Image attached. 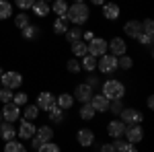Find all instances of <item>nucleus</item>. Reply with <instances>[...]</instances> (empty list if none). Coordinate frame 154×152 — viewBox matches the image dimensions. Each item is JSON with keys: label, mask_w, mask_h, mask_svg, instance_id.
<instances>
[{"label": "nucleus", "mask_w": 154, "mask_h": 152, "mask_svg": "<svg viewBox=\"0 0 154 152\" xmlns=\"http://www.w3.org/2000/svg\"><path fill=\"white\" fill-rule=\"evenodd\" d=\"M146 107H148V109H154V97H152V95H148V99H146Z\"/></svg>", "instance_id": "nucleus-48"}, {"label": "nucleus", "mask_w": 154, "mask_h": 152, "mask_svg": "<svg viewBox=\"0 0 154 152\" xmlns=\"http://www.w3.org/2000/svg\"><path fill=\"white\" fill-rule=\"evenodd\" d=\"M121 152H138V148H136V144H128Z\"/></svg>", "instance_id": "nucleus-49"}, {"label": "nucleus", "mask_w": 154, "mask_h": 152, "mask_svg": "<svg viewBox=\"0 0 154 152\" xmlns=\"http://www.w3.org/2000/svg\"><path fill=\"white\" fill-rule=\"evenodd\" d=\"M0 111H2V119L8 121V123H14V121L21 117V107L14 105V103H6Z\"/></svg>", "instance_id": "nucleus-13"}, {"label": "nucleus", "mask_w": 154, "mask_h": 152, "mask_svg": "<svg viewBox=\"0 0 154 152\" xmlns=\"http://www.w3.org/2000/svg\"><path fill=\"white\" fill-rule=\"evenodd\" d=\"M107 47H109V54L111 56H123V54H128V43H125V39L123 37H113L111 41H107Z\"/></svg>", "instance_id": "nucleus-8"}, {"label": "nucleus", "mask_w": 154, "mask_h": 152, "mask_svg": "<svg viewBox=\"0 0 154 152\" xmlns=\"http://www.w3.org/2000/svg\"><path fill=\"white\" fill-rule=\"evenodd\" d=\"M74 2H86V0H74Z\"/></svg>", "instance_id": "nucleus-51"}, {"label": "nucleus", "mask_w": 154, "mask_h": 152, "mask_svg": "<svg viewBox=\"0 0 154 152\" xmlns=\"http://www.w3.org/2000/svg\"><path fill=\"white\" fill-rule=\"evenodd\" d=\"M27 25H31V19H29V14H27V12H19V14H14V27L25 29Z\"/></svg>", "instance_id": "nucleus-31"}, {"label": "nucleus", "mask_w": 154, "mask_h": 152, "mask_svg": "<svg viewBox=\"0 0 154 152\" xmlns=\"http://www.w3.org/2000/svg\"><path fill=\"white\" fill-rule=\"evenodd\" d=\"M86 49H88V54L91 56H95V58H101V56H105L107 54V39H103V37H93L88 43H86Z\"/></svg>", "instance_id": "nucleus-6"}, {"label": "nucleus", "mask_w": 154, "mask_h": 152, "mask_svg": "<svg viewBox=\"0 0 154 152\" xmlns=\"http://www.w3.org/2000/svg\"><path fill=\"white\" fill-rule=\"evenodd\" d=\"M37 117H39V107L37 105H29L25 107V119H29V121H35Z\"/></svg>", "instance_id": "nucleus-34"}, {"label": "nucleus", "mask_w": 154, "mask_h": 152, "mask_svg": "<svg viewBox=\"0 0 154 152\" xmlns=\"http://www.w3.org/2000/svg\"><path fill=\"white\" fill-rule=\"evenodd\" d=\"M125 128H128V126H125L121 119H111V121L107 123V134H109L111 138H123Z\"/></svg>", "instance_id": "nucleus-15"}, {"label": "nucleus", "mask_w": 154, "mask_h": 152, "mask_svg": "<svg viewBox=\"0 0 154 152\" xmlns=\"http://www.w3.org/2000/svg\"><path fill=\"white\" fill-rule=\"evenodd\" d=\"M21 35H23V39H27V41H35V39H39V35H41V27H39V25H27L25 29H21Z\"/></svg>", "instance_id": "nucleus-19"}, {"label": "nucleus", "mask_w": 154, "mask_h": 152, "mask_svg": "<svg viewBox=\"0 0 154 152\" xmlns=\"http://www.w3.org/2000/svg\"><path fill=\"white\" fill-rule=\"evenodd\" d=\"M142 33L144 35H154V23H152V19H144V23H142Z\"/></svg>", "instance_id": "nucleus-40"}, {"label": "nucleus", "mask_w": 154, "mask_h": 152, "mask_svg": "<svg viewBox=\"0 0 154 152\" xmlns=\"http://www.w3.org/2000/svg\"><path fill=\"white\" fill-rule=\"evenodd\" d=\"M80 68L86 70L88 74H93V72L97 70V58H95V56H91V54L82 56V58H80Z\"/></svg>", "instance_id": "nucleus-24"}, {"label": "nucleus", "mask_w": 154, "mask_h": 152, "mask_svg": "<svg viewBox=\"0 0 154 152\" xmlns=\"http://www.w3.org/2000/svg\"><path fill=\"white\" fill-rule=\"evenodd\" d=\"M88 17H91V8H88L86 2H72V4H68L66 19H68V23H70V25L82 27V25H86Z\"/></svg>", "instance_id": "nucleus-1"}, {"label": "nucleus", "mask_w": 154, "mask_h": 152, "mask_svg": "<svg viewBox=\"0 0 154 152\" xmlns=\"http://www.w3.org/2000/svg\"><path fill=\"white\" fill-rule=\"evenodd\" d=\"M97 140V136H95V132L93 129H88V128H80L78 132H76V142L82 146V148H88V146H93Z\"/></svg>", "instance_id": "nucleus-9"}, {"label": "nucleus", "mask_w": 154, "mask_h": 152, "mask_svg": "<svg viewBox=\"0 0 154 152\" xmlns=\"http://www.w3.org/2000/svg\"><path fill=\"white\" fill-rule=\"evenodd\" d=\"M0 84L4 88H11V91H17L23 86V74L17 70H8V72H2L0 76Z\"/></svg>", "instance_id": "nucleus-4"}, {"label": "nucleus", "mask_w": 154, "mask_h": 152, "mask_svg": "<svg viewBox=\"0 0 154 152\" xmlns=\"http://www.w3.org/2000/svg\"><path fill=\"white\" fill-rule=\"evenodd\" d=\"M70 49H72V56H74V58H82V56L88 54V49H86V41H82V39L70 43Z\"/></svg>", "instance_id": "nucleus-27"}, {"label": "nucleus", "mask_w": 154, "mask_h": 152, "mask_svg": "<svg viewBox=\"0 0 154 152\" xmlns=\"http://www.w3.org/2000/svg\"><path fill=\"white\" fill-rule=\"evenodd\" d=\"M31 11H33V14L35 17H39V19H45L49 12H51V6H49L48 2H41V0H35V4L31 6Z\"/></svg>", "instance_id": "nucleus-21"}, {"label": "nucleus", "mask_w": 154, "mask_h": 152, "mask_svg": "<svg viewBox=\"0 0 154 152\" xmlns=\"http://www.w3.org/2000/svg\"><path fill=\"white\" fill-rule=\"evenodd\" d=\"M41 144H43V142L39 140V138H37V136H33V138H31V148H33V150L37 152V148H39V146H41Z\"/></svg>", "instance_id": "nucleus-46"}, {"label": "nucleus", "mask_w": 154, "mask_h": 152, "mask_svg": "<svg viewBox=\"0 0 154 152\" xmlns=\"http://www.w3.org/2000/svg\"><path fill=\"white\" fill-rule=\"evenodd\" d=\"M66 70L70 72V74H78V72L82 70V68H80V62H78L76 58L68 60V62H66Z\"/></svg>", "instance_id": "nucleus-38"}, {"label": "nucleus", "mask_w": 154, "mask_h": 152, "mask_svg": "<svg viewBox=\"0 0 154 152\" xmlns=\"http://www.w3.org/2000/svg\"><path fill=\"white\" fill-rule=\"evenodd\" d=\"M0 88H2V84H0Z\"/></svg>", "instance_id": "nucleus-55"}, {"label": "nucleus", "mask_w": 154, "mask_h": 152, "mask_svg": "<svg viewBox=\"0 0 154 152\" xmlns=\"http://www.w3.org/2000/svg\"><path fill=\"white\" fill-rule=\"evenodd\" d=\"M130 144H140L144 140V128L140 123H136V126H128L125 128V134H123Z\"/></svg>", "instance_id": "nucleus-12"}, {"label": "nucleus", "mask_w": 154, "mask_h": 152, "mask_svg": "<svg viewBox=\"0 0 154 152\" xmlns=\"http://www.w3.org/2000/svg\"><path fill=\"white\" fill-rule=\"evenodd\" d=\"M97 115V111L93 109V105L91 103H82V107L78 109V117L82 119V121H93Z\"/></svg>", "instance_id": "nucleus-23"}, {"label": "nucleus", "mask_w": 154, "mask_h": 152, "mask_svg": "<svg viewBox=\"0 0 154 152\" xmlns=\"http://www.w3.org/2000/svg\"><path fill=\"white\" fill-rule=\"evenodd\" d=\"M12 103L19 107H25L27 103H29V95L27 93H14L12 95Z\"/></svg>", "instance_id": "nucleus-37"}, {"label": "nucleus", "mask_w": 154, "mask_h": 152, "mask_svg": "<svg viewBox=\"0 0 154 152\" xmlns=\"http://www.w3.org/2000/svg\"><path fill=\"white\" fill-rule=\"evenodd\" d=\"M11 14H12V4L8 0H0V21L11 19Z\"/></svg>", "instance_id": "nucleus-29"}, {"label": "nucleus", "mask_w": 154, "mask_h": 152, "mask_svg": "<svg viewBox=\"0 0 154 152\" xmlns=\"http://www.w3.org/2000/svg\"><path fill=\"white\" fill-rule=\"evenodd\" d=\"M35 105L39 107V111L43 109V111L48 113L49 109H54V107H56V97L49 93V91H43V93L37 95V103H35Z\"/></svg>", "instance_id": "nucleus-10"}, {"label": "nucleus", "mask_w": 154, "mask_h": 152, "mask_svg": "<svg viewBox=\"0 0 154 152\" xmlns=\"http://www.w3.org/2000/svg\"><path fill=\"white\" fill-rule=\"evenodd\" d=\"M97 70L101 72V74H115L119 70L117 68V58L115 56H111V54H105V56H101V58H97Z\"/></svg>", "instance_id": "nucleus-3"}, {"label": "nucleus", "mask_w": 154, "mask_h": 152, "mask_svg": "<svg viewBox=\"0 0 154 152\" xmlns=\"http://www.w3.org/2000/svg\"><path fill=\"white\" fill-rule=\"evenodd\" d=\"M51 12H56V17H66V12H68V2H66V0H54Z\"/></svg>", "instance_id": "nucleus-28"}, {"label": "nucleus", "mask_w": 154, "mask_h": 152, "mask_svg": "<svg viewBox=\"0 0 154 152\" xmlns=\"http://www.w3.org/2000/svg\"><path fill=\"white\" fill-rule=\"evenodd\" d=\"M131 66H134V58L131 56L123 54V56L117 58V68H121V70H131Z\"/></svg>", "instance_id": "nucleus-30"}, {"label": "nucleus", "mask_w": 154, "mask_h": 152, "mask_svg": "<svg viewBox=\"0 0 154 152\" xmlns=\"http://www.w3.org/2000/svg\"><path fill=\"white\" fill-rule=\"evenodd\" d=\"M37 132V126L33 123V121H29V119H23L21 121V126H19V129H17V136L21 138V140H31L33 136H35Z\"/></svg>", "instance_id": "nucleus-11"}, {"label": "nucleus", "mask_w": 154, "mask_h": 152, "mask_svg": "<svg viewBox=\"0 0 154 152\" xmlns=\"http://www.w3.org/2000/svg\"><path fill=\"white\" fill-rule=\"evenodd\" d=\"M101 88H103L101 95H105L109 101H115V99H123V97H125V84L121 80H115V78L105 80Z\"/></svg>", "instance_id": "nucleus-2"}, {"label": "nucleus", "mask_w": 154, "mask_h": 152, "mask_svg": "<svg viewBox=\"0 0 154 152\" xmlns=\"http://www.w3.org/2000/svg\"><path fill=\"white\" fill-rule=\"evenodd\" d=\"M37 152H62V148H60L56 142H43V144L37 148Z\"/></svg>", "instance_id": "nucleus-36"}, {"label": "nucleus", "mask_w": 154, "mask_h": 152, "mask_svg": "<svg viewBox=\"0 0 154 152\" xmlns=\"http://www.w3.org/2000/svg\"><path fill=\"white\" fill-rule=\"evenodd\" d=\"M14 136H17L14 126L8 123V121H0V138L4 142H8V140H14Z\"/></svg>", "instance_id": "nucleus-20"}, {"label": "nucleus", "mask_w": 154, "mask_h": 152, "mask_svg": "<svg viewBox=\"0 0 154 152\" xmlns=\"http://www.w3.org/2000/svg\"><path fill=\"white\" fill-rule=\"evenodd\" d=\"M123 99H115V101H109V113H113V115H119L121 113V109H123Z\"/></svg>", "instance_id": "nucleus-35"}, {"label": "nucleus", "mask_w": 154, "mask_h": 152, "mask_svg": "<svg viewBox=\"0 0 154 152\" xmlns=\"http://www.w3.org/2000/svg\"><path fill=\"white\" fill-rule=\"evenodd\" d=\"M93 37H95V33H93V31H82V41H86V43H88Z\"/></svg>", "instance_id": "nucleus-47"}, {"label": "nucleus", "mask_w": 154, "mask_h": 152, "mask_svg": "<svg viewBox=\"0 0 154 152\" xmlns=\"http://www.w3.org/2000/svg\"><path fill=\"white\" fill-rule=\"evenodd\" d=\"M48 115H49V121H51V123H62V121H64V111H62L60 107H54V109H49Z\"/></svg>", "instance_id": "nucleus-33"}, {"label": "nucleus", "mask_w": 154, "mask_h": 152, "mask_svg": "<svg viewBox=\"0 0 154 152\" xmlns=\"http://www.w3.org/2000/svg\"><path fill=\"white\" fill-rule=\"evenodd\" d=\"M4 152H27V148H25L21 142H17V140H8L6 144H4Z\"/></svg>", "instance_id": "nucleus-32"}, {"label": "nucleus", "mask_w": 154, "mask_h": 152, "mask_svg": "<svg viewBox=\"0 0 154 152\" xmlns=\"http://www.w3.org/2000/svg\"><path fill=\"white\" fill-rule=\"evenodd\" d=\"M41 2H49V0H41Z\"/></svg>", "instance_id": "nucleus-54"}, {"label": "nucleus", "mask_w": 154, "mask_h": 152, "mask_svg": "<svg viewBox=\"0 0 154 152\" xmlns=\"http://www.w3.org/2000/svg\"><path fill=\"white\" fill-rule=\"evenodd\" d=\"M68 29H70L68 19H66V17H56V21H54V25H51V31H54L56 35H64Z\"/></svg>", "instance_id": "nucleus-22"}, {"label": "nucleus", "mask_w": 154, "mask_h": 152, "mask_svg": "<svg viewBox=\"0 0 154 152\" xmlns=\"http://www.w3.org/2000/svg\"><path fill=\"white\" fill-rule=\"evenodd\" d=\"M119 4L115 2H105L103 4V17H105L107 21H117L119 19Z\"/></svg>", "instance_id": "nucleus-17"}, {"label": "nucleus", "mask_w": 154, "mask_h": 152, "mask_svg": "<svg viewBox=\"0 0 154 152\" xmlns=\"http://www.w3.org/2000/svg\"><path fill=\"white\" fill-rule=\"evenodd\" d=\"M14 4H17L21 11H31V6L35 4V0H14Z\"/></svg>", "instance_id": "nucleus-41"}, {"label": "nucleus", "mask_w": 154, "mask_h": 152, "mask_svg": "<svg viewBox=\"0 0 154 152\" xmlns=\"http://www.w3.org/2000/svg\"><path fill=\"white\" fill-rule=\"evenodd\" d=\"M91 105L95 109L97 113H105L107 109H109V99H107L105 95H93V99H91Z\"/></svg>", "instance_id": "nucleus-16"}, {"label": "nucleus", "mask_w": 154, "mask_h": 152, "mask_svg": "<svg viewBox=\"0 0 154 152\" xmlns=\"http://www.w3.org/2000/svg\"><path fill=\"white\" fill-rule=\"evenodd\" d=\"M138 43H142L144 47L152 49V37H150V35H144V33H140V35H138Z\"/></svg>", "instance_id": "nucleus-43"}, {"label": "nucleus", "mask_w": 154, "mask_h": 152, "mask_svg": "<svg viewBox=\"0 0 154 152\" xmlns=\"http://www.w3.org/2000/svg\"><path fill=\"white\" fill-rule=\"evenodd\" d=\"M119 119H121L125 126H136V123H142L144 121V115L136 107H123L121 113H119Z\"/></svg>", "instance_id": "nucleus-5"}, {"label": "nucleus", "mask_w": 154, "mask_h": 152, "mask_svg": "<svg viewBox=\"0 0 154 152\" xmlns=\"http://www.w3.org/2000/svg\"><path fill=\"white\" fill-rule=\"evenodd\" d=\"M35 136L41 142H51L56 134H54V129L49 128V126H39V128H37V132H35Z\"/></svg>", "instance_id": "nucleus-26"}, {"label": "nucleus", "mask_w": 154, "mask_h": 152, "mask_svg": "<svg viewBox=\"0 0 154 152\" xmlns=\"http://www.w3.org/2000/svg\"><path fill=\"white\" fill-rule=\"evenodd\" d=\"M82 27H76V25H72L70 29H68V31H66V33H64V35H66V41H68V43H74V41H80V39H82Z\"/></svg>", "instance_id": "nucleus-25"}, {"label": "nucleus", "mask_w": 154, "mask_h": 152, "mask_svg": "<svg viewBox=\"0 0 154 152\" xmlns=\"http://www.w3.org/2000/svg\"><path fill=\"white\" fill-rule=\"evenodd\" d=\"M86 84H88L91 88H95V86H99V84H101V80H99V76L91 74V76H86Z\"/></svg>", "instance_id": "nucleus-44"}, {"label": "nucleus", "mask_w": 154, "mask_h": 152, "mask_svg": "<svg viewBox=\"0 0 154 152\" xmlns=\"http://www.w3.org/2000/svg\"><path fill=\"white\" fill-rule=\"evenodd\" d=\"M111 144H113L115 152H121L123 148H125V146H128V144H130V142H125L123 138H113V142H111Z\"/></svg>", "instance_id": "nucleus-42"}, {"label": "nucleus", "mask_w": 154, "mask_h": 152, "mask_svg": "<svg viewBox=\"0 0 154 152\" xmlns=\"http://www.w3.org/2000/svg\"><path fill=\"white\" fill-rule=\"evenodd\" d=\"M99 152H115V148H113V144H111V142H105V144H101V146H99Z\"/></svg>", "instance_id": "nucleus-45"}, {"label": "nucleus", "mask_w": 154, "mask_h": 152, "mask_svg": "<svg viewBox=\"0 0 154 152\" xmlns=\"http://www.w3.org/2000/svg\"><path fill=\"white\" fill-rule=\"evenodd\" d=\"M0 121H2V111H0Z\"/></svg>", "instance_id": "nucleus-52"}, {"label": "nucleus", "mask_w": 154, "mask_h": 152, "mask_svg": "<svg viewBox=\"0 0 154 152\" xmlns=\"http://www.w3.org/2000/svg\"><path fill=\"white\" fill-rule=\"evenodd\" d=\"M12 91L11 88H4V86H2V88H0V103H2V105H6V103H12Z\"/></svg>", "instance_id": "nucleus-39"}, {"label": "nucleus", "mask_w": 154, "mask_h": 152, "mask_svg": "<svg viewBox=\"0 0 154 152\" xmlns=\"http://www.w3.org/2000/svg\"><path fill=\"white\" fill-rule=\"evenodd\" d=\"M72 97H74V101H78V103H91V99H93V88H91L86 82H80V84H76Z\"/></svg>", "instance_id": "nucleus-7"}, {"label": "nucleus", "mask_w": 154, "mask_h": 152, "mask_svg": "<svg viewBox=\"0 0 154 152\" xmlns=\"http://www.w3.org/2000/svg\"><path fill=\"white\" fill-rule=\"evenodd\" d=\"M0 76H2V68H0Z\"/></svg>", "instance_id": "nucleus-53"}, {"label": "nucleus", "mask_w": 154, "mask_h": 152, "mask_svg": "<svg viewBox=\"0 0 154 152\" xmlns=\"http://www.w3.org/2000/svg\"><path fill=\"white\" fill-rule=\"evenodd\" d=\"M91 2H93V4H95V6H103V4H105L107 0H91Z\"/></svg>", "instance_id": "nucleus-50"}, {"label": "nucleus", "mask_w": 154, "mask_h": 152, "mask_svg": "<svg viewBox=\"0 0 154 152\" xmlns=\"http://www.w3.org/2000/svg\"><path fill=\"white\" fill-rule=\"evenodd\" d=\"M123 33H125V37H130V39H138V35L142 33V21H136V19L125 21L123 23Z\"/></svg>", "instance_id": "nucleus-14"}, {"label": "nucleus", "mask_w": 154, "mask_h": 152, "mask_svg": "<svg viewBox=\"0 0 154 152\" xmlns=\"http://www.w3.org/2000/svg\"><path fill=\"white\" fill-rule=\"evenodd\" d=\"M56 107H60L62 111H68L74 107V97L70 93H60V97H56Z\"/></svg>", "instance_id": "nucleus-18"}]
</instances>
